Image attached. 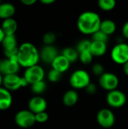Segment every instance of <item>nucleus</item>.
Listing matches in <instances>:
<instances>
[{
    "instance_id": "20e7f679",
    "label": "nucleus",
    "mask_w": 128,
    "mask_h": 129,
    "mask_svg": "<svg viewBox=\"0 0 128 129\" xmlns=\"http://www.w3.org/2000/svg\"><path fill=\"white\" fill-rule=\"evenodd\" d=\"M29 84L23 78V76H20L17 74H10L4 76L3 78V87L8 90L9 91H17L21 88H24L27 86Z\"/></svg>"
},
{
    "instance_id": "7c9ffc66",
    "label": "nucleus",
    "mask_w": 128,
    "mask_h": 129,
    "mask_svg": "<svg viewBox=\"0 0 128 129\" xmlns=\"http://www.w3.org/2000/svg\"><path fill=\"white\" fill-rule=\"evenodd\" d=\"M35 122L37 123H45L48 120L49 115L46 111H45L35 114Z\"/></svg>"
},
{
    "instance_id": "bb28decb",
    "label": "nucleus",
    "mask_w": 128,
    "mask_h": 129,
    "mask_svg": "<svg viewBox=\"0 0 128 129\" xmlns=\"http://www.w3.org/2000/svg\"><path fill=\"white\" fill-rule=\"evenodd\" d=\"M93 58H94V56L91 54L90 51H84L79 54V60L81 63L84 65L90 64L92 62Z\"/></svg>"
},
{
    "instance_id": "4be33fe9",
    "label": "nucleus",
    "mask_w": 128,
    "mask_h": 129,
    "mask_svg": "<svg viewBox=\"0 0 128 129\" xmlns=\"http://www.w3.org/2000/svg\"><path fill=\"white\" fill-rule=\"evenodd\" d=\"M62 55H63L71 63L76 62L78 60H79V54L76 48H74L72 47H66L63 49Z\"/></svg>"
},
{
    "instance_id": "39448f33",
    "label": "nucleus",
    "mask_w": 128,
    "mask_h": 129,
    "mask_svg": "<svg viewBox=\"0 0 128 129\" xmlns=\"http://www.w3.org/2000/svg\"><path fill=\"white\" fill-rule=\"evenodd\" d=\"M14 122L21 128H29L36 123L35 114L29 110H19L14 116Z\"/></svg>"
},
{
    "instance_id": "c85d7f7f",
    "label": "nucleus",
    "mask_w": 128,
    "mask_h": 129,
    "mask_svg": "<svg viewBox=\"0 0 128 129\" xmlns=\"http://www.w3.org/2000/svg\"><path fill=\"white\" fill-rule=\"evenodd\" d=\"M62 75H63V73H60V72H58V71H57V70H55L54 69H51L48 73L47 76H48V80L51 82H54H54H59L61 79Z\"/></svg>"
},
{
    "instance_id": "9d476101",
    "label": "nucleus",
    "mask_w": 128,
    "mask_h": 129,
    "mask_svg": "<svg viewBox=\"0 0 128 129\" xmlns=\"http://www.w3.org/2000/svg\"><path fill=\"white\" fill-rule=\"evenodd\" d=\"M20 67L17 56L12 58H0V73L3 76L17 74Z\"/></svg>"
},
{
    "instance_id": "f03ea898",
    "label": "nucleus",
    "mask_w": 128,
    "mask_h": 129,
    "mask_svg": "<svg viewBox=\"0 0 128 129\" xmlns=\"http://www.w3.org/2000/svg\"><path fill=\"white\" fill-rule=\"evenodd\" d=\"M17 60L20 67L26 69L37 65L40 60V53L38 48L31 42L22 43L17 51Z\"/></svg>"
},
{
    "instance_id": "e433bc0d",
    "label": "nucleus",
    "mask_w": 128,
    "mask_h": 129,
    "mask_svg": "<svg viewBox=\"0 0 128 129\" xmlns=\"http://www.w3.org/2000/svg\"><path fill=\"white\" fill-rule=\"evenodd\" d=\"M5 36V34L4 33V32H3V30H2L1 26H0V44H2V41H3Z\"/></svg>"
},
{
    "instance_id": "9b49d317",
    "label": "nucleus",
    "mask_w": 128,
    "mask_h": 129,
    "mask_svg": "<svg viewBox=\"0 0 128 129\" xmlns=\"http://www.w3.org/2000/svg\"><path fill=\"white\" fill-rule=\"evenodd\" d=\"M106 103L112 108H121L126 104L127 96L118 89L111 91L106 94Z\"/></svg>"
},
{
    "instance_id": "2f4dec72",
    "label": "nucleus",
    "mask_w": 128,
    "mask_h": 129,
    "mask_svg": "<svg viewBox=\"0 0 128 129\" xmlns=\"http://www.w3.org/2000/svg\"><path fill=\"white\" fill-rule=\"evenodd\" d=\"M85 91H86V92H87L88 94H91V95H92V94H94L97 93V85H96L94 83L91 82V83L86 87Z\"/></svg>"
},
{
    "instance_id": "f704fd0d",
    "label": "nucleus",
    "mask_w": 128,
    "mask_h": 129,
    "mask_svg": "<svg viewBox=\"0 0 128 129\" xmlns=\"http://www.w3.org/2000/svg\"><path fill=\"white\" fill-rule=\"evenodd\" d=\"M55 2V0H41V3L43 5H51Z\"/></svg>"
},
{
    "instance_id": "c756f323",
    "label": "nucleus",
    "mask_w": 128,
    "mask_h": 129,
    "mask_svg": "<svg viewBox=\"0 0 128 129\" xmlns=\"http://www.w3.org/2000/svg\"><path fill=\"white\" fill-rule=\"evenodd\" d=\"M92 73L95 76H98L99 77L100 76H102L104 73H105V68H104V66L100 63H97L93 65L92 67Z\"/></svg>"
},
{
    "instance_id": "2eb2a0df",
    "label": "nucleus",
    "mask_w": 128,
    "mask_h": 129,
    "mask_svg": "<svg viewBox=\"0 0 128 129\" xmlns=\"http://www.w3.org/2000/svg\"><path fill=\"white\" fill-rule=\"evenodd\" d=\"M51 69H54L61 73L66 72L71 65V63L61 54H59L52 62Z\"/></svg>"
},
{
    "instance_id": "a878e982",
    "label": "nucleus",
    "mask_w": 128,
    "mask_h": 129,
    "mask_svg": "<svg viewBox=\"0 0 128 129\" xmlns=\"http://www.w3.org/2000/svg\"><path fill=\"white\" fill-rule=\"evenodd\" d=\"M91 44V41L88 39H82L80 42H78V43L77 44L76 50L78 51V54L84 52V51H90Z\"/></svg>"
},
{
    "instance_id": "ddd939ff",
    "label": "nucleus",
    "mask_w": 128,
    "mask_h": 129,
    "mask_svg": "<svg viewBox=\"0 0 128 129\" xmlns=\"http://www.w3.org/2000/svg\"><path fill=\"white\" fill-rule=\"evenodd\" d=\"M48 103L46 100L41 96H35L29 99L28 102V110L34 114L46 111Z\"/></svg>"
},
{
    "instance_id": "f3484780",
    "label": "nucleus",
    "mask_w": 128,
    "mask_h": 129,
    "mask_svg": "<svg viewBox=\"0 0 128 129\" xmlns=\"http://www.w3.org/2000/svg\"><path fill=\"white\" fill-rule=\"evenodd\" d=\"M1 27L5 36L15 35L18 28V23L14 18L11 17L2 20Z\"/></svg>"
},
{
    "instance_id": "f257e3e1",
    "label": "nucleus",
    "mask_w": 128,
    "mask_h": 129,
    "mask_svg": "<svg viewBox=\"0 0 128 129\" xmlns=\"http://www.w3.org/2000/svg\"><path fill=\"white\" fill-rule=\"evenodd\" d=\"M101 22L100 17L97 13L92 11H86L78 16L77 27L82 34L92 36L100 30Z\"/></svg>"
},
{
    "instance_id": "7ed1b4c3",
    "label": "nucleus",
    "mask_w": 128,
    "mask_h": 129,
    "mask_svg": "<svg viewBox=\"0 0 128 129\" xmlns=\"http://www.w3.org/2000/svg\"><path fill=\"white\" fill-rule=\"evenodd\" d=\"M91 82L89 73L81 69L75 70L69 77V84L74 89H85Z\"/></svg>"
},
{
    "instance_id": "aec40b11",
    "label": "nucleus",
    "mask_w": 128,
    "mask_h": 129,
    "mask_svg": "<svg viewBox=\"0 0 128 129\" xmlns=\"http://www.w3.org/2000/svg\"><path fill=\"white\" fill-rule=\"evenodd\" d=\"M79 99V95L75 89H71L66 91L63 96V103L66 107L75 106Z\"/></svg>"
},
{
    "instance_id": "a211bd4d",
    "label": "nucleus",
    "mask_w": 128,
    "mask_h": 129,
    "mask_svg": "<svg viewBox=\"0 0 128 129\" xmlns=\"http://www.w3.org/2000/svg\"><path fill=\"white\" fill-rule=\"evenodd\" d=\"M16 12L15 6L11 2H2L0 5V19L5 20L13 17Z\"/></svg>"
},
{
    "instance_id": "4468645a",
    "label": "nucleus",
    "mask_w": 128,
    "mask_h": 129,
    "mask_svg": "<svg viewBox=\"0 0 128 129\" xmlns=\"http://www.w3.org/2000/svg\"><path fill=\"white\" fill-rule=\"evenodd\" d=\"M39 53L40 60L46 64H51L54 60L60 54L54 45H44Z\"/></svg>"
},
{
    "instance_id": "cd10ccee",
    "label": "nucleus",
    "mask_w": 128,
    "mask_h": 129,
    "mask_svg": "<svg viewBox=\"0 0 128 129\" xmlns=\"http://www.w3.org/2000/svg\"><path fill=\"white\" fill-rule=\"evenodd\" d=\"M109 36H107L106 34H105L101 30H98L97 32H96L95 33H94L92 35V41L104 42L106 44L109 41Z\"/></svg>"
},
{
    "instance_id": "6e6552de",
    "label": "nucleus",
    "mask_w": 128,
    "mask_h": 129,
    "mask_svg": "<svg viewBox=\"0 0 128 129\" xmlns=\"http://www.w3.org/2000/svg\"><path fill=\"white\" fill-rule=\"evenodd\" d=\"M1 45L3 48V54L5 57L12 58L17 57L19 46L17 45V39L16 35L5 36Z\"/></svg>"
},
{
    "instance_id": "f8f14e48",
    "label": "nucleus",
    "mask_w": 128,
    "mask_h": 129,
    "mask_svg": "<svg viewBox=\"0 0 128 129\" xmlns=\"http://www.w3.org/2000/svg\"><path fill=\"white\" fill-rule=\"evenodd\" d=\"M97 122L102 128H110L115 123V114L109 109H101L98 111L97 114Z\"/></svg>"
},
{
    "instance_id": "412c9836",
    "label": "nucleus",
    "mask_w": 128,
    "mask_h": 129,
    "mask_svg": "<svg viewBox=\"0 0 128 129\" xmlns=\"http://www.w3.org/2000/svg\"><path fill=\"white\" fill-rule=\"evenodd\" d=\"M116 28H117L116 23L113 20L106 19V20H102L100 30H101L105 34L109 36L112 35L113 33H115V32L116 31Z\"/></svg>"
},
{
    "instance_id": "58836bf2",
    "label": "nucleus",
    "mask_w": 128,
    "mask_h": 129,
    "mask_svg": "<svg viewBox=\"0 0 128 129\" xmlns=\"http://www.w3.org/2000/svg\"><path fill=\"white\" fill-rule=\"evenodd\" d=\"M1 3H2V2H1V0H0V5H1Z\"/></svg>"
},
{
    "instance_id": "b1692460",
    "label": "nucleus",
    "mask_w": 128,
    "mask_h": 129,
    "mask_svg": "<svg viewBox=\"0 0 128 129\" xmlns=\"http://www.w3.org/2000/svg\"><path fill=\"white\" fill-rule=\"evenodd\" d=\"M98 6L103 11H110L115 8L116 2L115 0H100L98 2Z\"/></svg>"
},
{
    "instance_id": "393cba45",
    "label": "nucleus",
    "mask_w": 128,
    "mask_h": 129,
    "mask_svg": "<svg viewBox=\"0 0 128 129\" xmlns=\"http://www.w3.org/2000/svg\"><path fill=\"white\" fill-rule=\"evenodd\" d=\"M57 40V35L54 32H48L44 34L42 41L45 45H54Z\"/></svg>"
},
{
    "instance_id": "0eeeda50",
    "label": "nucleus",
    "mask_w": 128,
    "mask_h": 129,
    "mask_svg": "<svg viewBox=\"0 0 128 129\" xmlns=\"http://www.w3.org/2000/svg\"><path fill=\"white\" fill-rule=\"evenodd\" d=\"M45 76V70L41 66L37 64L26 68L23 76L29 85H32L40 81H43Z\"/></svg>"
},
{
    "instance_id": "72a5a7b5",
    "label": "nucleus",
    "mask_w": 128,
    "mask_h": 129,
    "mask_svg": "<svg viewBox=\"0 0 128 129\" xmlns=\"http://www.w3.org/2000/svg\"><path fill=\"white\" fill-rule=\"evenodd\" d=\"M35 2H36L35 0H21V3H23L26 6H31L34 5Z\"/></svg>"
},
{
    "instance_id": "473e14b6",
    "label": "nucleus",
    "mask_w": 128,
    "mask_h": 129,
    "mask_svg": "<svg viewBox=\"0 0 128 129\" xmlns=\"http://www.w3.org/2000/svg\"><path fill=\"white\" fill-rule=\"evenodd\" d=\"M121 33H122V36L128 39V21L125 22L124 24L122 26V29H121Z\"/></svg>"
},
{
    "instance_id": "c9c22d12",
    "label": "nucleus",
    "mask_w": 128,
    "mask_h": 129,
    "mask_svg": "<svg viewBox=\"0 0 128 129\" xmlns=\"http://www.w3.org/2000/svg\"><path fill=\"white\" fill-rule=\"evenodd\" d=\"M123 72L126 76H128V61L123 65Z\"/></svg>"
},
{
    "instance_id": "5701e85b",
    "label": "nucleus",
    "mask_w": 128,
    "mask_h": 129,
    "mask_svg": "<svg viewBox=\"0 0 128 129\" xmlns=\"http://www.w3.org/2000/svg\"><path fill=\"white\" fill-rule=\"evenodd\" d=\"M46 89H47V84L44 80L31 85L32 92L38 96H39V94H43L46 91Z\"/></svg>"
},
{
    "instance_id": "1a4fd4ad",
    "label": "nucleus",
    "mask_w": 128,
    "mask_h": 129,
    "mask_svg": "<svg viewBox=\"0 0 128 129\" xmlns=\"http://www.w3.org/2000/svg\"><path fill=\"white\" fill-rule=\"evenodd\" d=\"M98 83L103 89L109 92L117 89L119 85V79L113 73L105 72L99 77Z\"/></svg>"
},
{
    "instance_id": "dca6fc26",
    "label": "nucleus",
    "mask_w": 128,
    "mask_h": 129,
    "mask_svg": "<svg viewBox=\"0 0 128 129\" xmlns=\"http://www.w3.org/2000/svg\"><path fill=\"white\" fill-rule=\"evenodd\" d=\"M13 103L11 92L5 88L3 86L0 88V110L5 111L8 110Z\"/></svg>"
},
{
    "instance_id": "4c0bfd02",
    "label": "nucleus",
    "mask_w": 128,
    "mask_h": 129,
    "mask_svg": "<svg viewBox=\"0 0 128 129\" xmlns=\"http://www.w3.org/2000/svg\"><path fill=\"white\" fill-rule=\"evenodd\" d=\"M3 78H4V76L0 73V88L2 87V85H3Z\"/></svg>"
},
{
    "instance_id": "6ab92c4d",
    "label": "nucleus",
    "mask_w": 128,
    "mask_h": 129,
    "mask_svg": "<svg viewBox=\"0 0 128 129\" xmlns=\"http://www.w3.org/2000/svg\"><path fill=\"white\" fill-rule=\"evenodd\" d=\"M107 51V44L104 42L91 41L90 51L94 57H102L105 55Z\"/></svg>"
},
{
    "instance_id": "423d86ee",
    "label": "nucleus",
    "mask_w": 128,
    "mask_h": 129,
    "mask_svg": "<svg viewBox=\"0 0 128 129\" xmlns=\"http://www.w3.org/2000/svg\"><path fill=\"white\" fill-rule=\"evenodd\" d=\"M112 61L119 65H124L128 61V44L119 42L116 44L111 51Z\"/></svg>"
}]
</instances>
